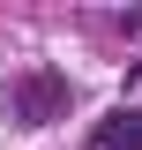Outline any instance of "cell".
Returning a JSON list of instances; mask_svg holds the SVG:
<instances>
[{"mask_svg": "<svg viewBox=\"0 0 142 150\" xmlns=\"http://www.w3.org/2000/svg\"><path fill=\"white\" fill-rule=\"evenodd\" d=\"M15 120H22V128H53V120H67V75H53V68L22 75V83H15Z\"/></svg>", "mask_w": 142, "mask_h": 150, "instance_id": "1", "label": "cell"}, {"mask_svg": "<svg viewBox=\"0 0 142 150\" xmlns=\"http://www.w3.org/2000/svg\"><path fill=\"white\" fill-rule=\"evenodd\" d=\"M90 150H142V112H112L90 128Z\"/></svg>", "mask_w": 142, "mask_h": 150, "instance_id": "2", "label": "cell"}]
</instances>
